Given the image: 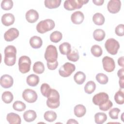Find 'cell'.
I'll return each mask as SVG.
<instances>
[{
    "mask_svg": "<svg viewBox=\"0 0 124 124\" xmlns=\"http://www.w3.org/2000/svg\"><path fill=\"white\" fill-rule=\"evenodd\" d=\"M86 112V108L84 106L81 104L76 105L74 107V114L77 117H83Z\"/></svg>",
    "mask_w": 124,
    "mask_h": 124,
    "instance_id": "7402d4cb",
    "label": "cell"
},
{
    "mask_svg": "<svg viewBox=\"0 0 124 124\" xmlns=\"http://www.w3.org/2000/svg\"><path fill=\"white\" fill-rule=\"evenodd\" d=\"M62 37V33L59 31H54L52 32L50 35V41L53 43H58L60 42Z\"/></svg>",
    "mask_w": 124,
    "mask_h": 124,
    "instance_id": "1f68e13d",
    "label": "cell"
},
{
    "mask_svg": "<svg viewBox=\"0 0 124 124\" xmlns=\"http://www.w3.org/2000/svg\"><path fill=\"white\" fill-rule=\"evenodd\" d=\"M74 79L76 83L78 85H81L85 82L86 80V75L83 72L78 71L75 74Z\"/></svg>",
    "mask_w": 124,
    "mask_h": 124,
    "instance_id": "603a6c76",
    "label": "cell"
},
{
    "mask_svg": "<svg viewBox=\"0 0 124 124\" xmlns=\"http://www.w3.org/2000/svg\"><path fill=\"white\" fill-rule=\"evenodd\" d=\"M7 121L10 124H20L21 123V120L20 116L16 113L11 112L7 115Z\"/></svg>",
    "mask_w": 124,
    "mask_h": 124,
    "instance_id": "ac0fdd59",
    "label": "cell"
},
{
    "mask_svg": "<svg viewBox=\"0 0 124 124\" xmlns=\"http://www.w3.org/2000/svg\"><path fill=\"white\" fill-rule=\"evenodd\" d=\"M107 119V115L103 112H97L94 115V121L97 124H102Z\"/></svg>",
    "mask_w": 124,
    "mask_h": 124,
    "instance_id": "83f0119b",
    "label": "cell"
},
{
    "mask_svg": "<svg viewBox=\"0 0 124 124\" xmlns=\"http://www.w3.org/2000/svg\"><path fill=\"white\" fill-rule=\"evenodd\" d=\"M30 44L33 48H39L41 47L43 41L41 37L37 36H33L30 39Z\"/></svg>",
    "mask_w": 124,
    "mask_h": 124,
    "instance_id": "d6986e66",
    "label": "cell"
},
{
    "mask_svg": "<svg viewBox=\"0 0 124 124\" xmlns=\"http://www.w3.org/2000/svg\"><path fill=\"white\" fill-rule=\"evenodd\" d=\"M121 2L119 0H110L107 5L108 12L112 14H116L119 12L121 9Z\"/></svg>",
    "mask_w": 124,
    "mask_h": 124,
    "instance_id": "7c38bea8",
    "label": "cell"
},
{
    "mask_svg": "<svg viewBox=\"0 0 124 124\" xmlns=\"http://www.w3.org/2000/svg\"><path fill=\"white\" fill-rule=\"evenodd\" d=\"M124 77L123 78H119V85H120V87L123 89L124 87Z\"/></svg>",
    "mask_w": 124,
    "mask_h": 124,
    "instance_id": "c3c4849f",
    "label": "cell"
},
{
    "mask_svg": "<svg viewBox=\"0 0 124 124\" xmlns=\"http://www.w3.org/2000/svg\"><path fill=\"white\" fill-rule=\"evenodd\" d=\"M26 82L28 85L32 87L36 86L39 82V78L35 74L28 76L26 78Z\"/></svg>",
    "mask_w": 124,
    "mask_h": 124,
    "instance_id": "44dd1931",
    "label": "cell"
},
{
    "mask_svg": "<svg viewBox=\"0 0 124 124\" xmlns=\"http://www.w3.org/2000/svg\"><path fill=\"white\" fill-rule=\"evenodd\" d=\"M55 24L51 19H46L39 22L36 25V30L40 33H44L54 29Z\"/></svg>",
    "mask_w": 124,
    "mask_h": 124,
    "instance_id": "3957f363",
    "label": "cell"
},
{
    "mask_svg": "<svg viewBox=\"0 0 124 124\" xmlns=\"http://www.w3.org/2000/svg\"><path fill=\"white\" fill-rule=\"evenodd\" d=\"M46 105L50 108L55 109L60 106V95L58 92L54 89H51V91L47 97Z\"/></svg>",
    "mask_w": 124,
    "mask_h": 124,
    "instance_id": "7a4b0ae2",
    "label": "cell"
},
{
    "mask_svg": "<svg viewBox=\"0 0 124 124\" xmlns=\"http://www.w3.org/2000/svg\"><path fill=\"white\" fill-rule=\"evenodd\" d=\"M31 65V60L28 56H22L19 58L18 61V68L21 73L25 74L29 72Z\"/></svg>",
    "mask_w": 124,
    "mask_h": 124,
    "instance_id": "52a82bcc",
    "label": "cell"
},
{
    "mask_svg": "<svg viewBox=\"0 0 124 124\" xmlns=\"http://www.w3.org/2000/svg\"><path fill=\"white\" fill-rule=\"evenodd\" d=\"M57 117V115L56 112L52 110L46 111L44 115V117L45 120L49 122H52L56 120Z\"/></svg>",
    "mask_w": 124,
    "mask_h": 124,
    "instance_id": "f546056e",
    "label": "cell"
},
{
    "mask_svg": "<svg viewBox=\"0 0 124 124\" xmlns=\"http://www.w3.org/2000/svg\"><path fill=\"white\" fill-rule=\"evenodd\" d=\"M44 57L48 62L52 63L57 61L58 52L55 46L50 45L47 46Z\"/></svg>",
    "mask_w": 124,
    "mask_h": 124,
    "instance_id": "277c9868",
    "label": "cell"
},
{
    "mask_svg": "<svg viewBox=\"0 0 124 124\" xmlns=\"http://www.w3.org/2000/svg\"><path fill=\"white\" fill-rule=\"evenodd\" d=\"M89 0H67L64 1L63 6L67 10L73 11L77 9H80Z\"/></svg>",
    "mask_w": 124,
    "mask_h": 124,
    "instance_id": "5b68a950",
    "label": "cell"
},
{
    "mask_svg": "<svg viewBox=\"0 0 124 124\" xmlns=\"http://www.w3.org/2000/svg\"><path fill=\"white\" fill-rule=\"evenodd\" d=\"M113 106L112 102L110 100H108L107 102L104 103L103 105L99 106V109L103 111H107L109 109H110Z\"/></svg>",
    "mask_w": 124,
    "mask_h": 124,
    "instance_id": "b9f144b4",
    "label": "cell"
},
{
    "mask_svg": "<svg viewBox=\"0 0 124 124\" xmlns=\"http://www.w3.org/2000/svg\"><path fill=\"white\" fill-rule=\"evenodd\" d=\"M59 50L62 55H67L71 51V45L67 42H64L59 46Z\"/></svg>",
    "mask_w": 124,
    "mask_h": 124,
    "instance_id": "4316f807",
    "label": "cell"
},
{
    "mask_svg": "<svg viewBox=\"0 0 124 124\" xmlns=\"http://www.w3.org/2000/svg\"><path fill=\"white\" fill-rule=\"evenodd\" d=\"M22 97L26 102L30 103L35 102L38 97L36 92L30 89H25L22 93Z\"/></svg>",
    "mask_w": 124,
    "mask_h": 124,
    "instance_id": "9c48e42d",
    "label": "cell"
},
{
    "mask_svg": "<svg viewBox=\"0 0 124 124\" xmlns=\"http://www.w3.org/2000/svg\"><path fill=\"white\" fill-rule=\"evenodd\" d=\"M124 56H122L121 57H120L118 60V64L122 67H124Z\"/></svg>",
    "mask_w": 124,
    "mask_h": 124,
    "instance_id": "7dc6e473",
    "label": "cell"
},
{
    "mask_svg": "<svg viewBox=\"0 0 124 124\" xmlns=\"http://www.w3.org/2000/svg\"><path fill=\"white\" fill-rule=\"evenodd\" d=\"M102 64L104 69L108 72H112L115 68L114 60L108 56H105L102 59Z\"/></svg>",
    "mask_w": 124,
    "mask_h": 124,
    "instance_id": "8fae6325",
    "label": "cell"
},
{
    "mask_svg": "<svg viewBox=\"0 0 124 124\" xmlns=\"http://www.w3.org/2000/svg\"><path fill=\"white\" fill-rule=\"evenodd\" d=\"M23 116L26 122H31L35 120L36 118L37 114L35 111L33 110H28L24 113Z\"/></svg>",
    "mask_w": 124,
    "mask_h": 124,
    "instance_id": "ffe728a7",
    "label": "cell"
},
{
    "mask_svg": "<svg viewBox=\"0 0 124 124\" xmlns=\"http://www.w3.org/2000/svg\"><path fill=\"white\" fill-rule=\"evenodd\" d=\"M105 46L108 53L114 55L117 53L120 48V45L119 42L115 39L109 38L106 41Z\"/></svg>",
    "mask_w": 124,
    "mask_h": 124,
    "instance_id": "8992f818",
    "label": "cell"
},
{
    "mask_svg": "<svg viewBox=\"0 0 124 124\" xmlns=\"http://www.w3.org/2000/svg\"><path fill=\"white\" fill-rule=\"evenodd\" d=\"M0 85L3 88L5 89L9 88L13 86L14 80L13 78L11 76L5 74L1 77L0 79Z\"/></svg>",
    "mask_w": 124,
    "mask_h": 124,
    "instance_id": "5bb4252c",
    "label": "cell"
},
{
    "mask_svg": "<svg viewBox=\"0 0 124 124\" xmlns=\"http://www.w3.org/2000/svg\"><path fill=\"white\" fill-rule=\"evenodd\" d=\"M15 16L11 13H6L1 16V22L5 26H9L14 23Z\"/></svg>",
    "mask_w": 124,
    "mask_h": 124,
    "instance_id": "e0dca14e",
    "label": "cell"
},
{
    "mask_svg": "<svg viewBox=\"0 0 124 124\" xmlns=\"http://www.w3.org/2000/svg\"><path fill=\"white\" fill-rule=\"evenodd\" d=\"M108 100V95L105 92H101L98 93L93 96V102L95 105L100 106L107 102Z\"/></svg>",
    "mask_w": 124,
    "mask_h": 124,
    "instance_id": "30bf717a",
    "label": "cell"
},
{
    "mask_svg": "<svg viewBox=\"0 0 124 124\" xmlns=\"http://www.w3.org/2000/svg\"><path fill=\"white\" fill-rule=\"evenodd\" d=\"M1 98L4 103L9 104L12 102L14 99V96L11 92L9 91H6L3 92L2 94Z\"/></svg>",
    "mask_w": 124,
    "mask_h": 124,
    "instance_id": "d6a6232c",
    "label": "cell"
},
{
    "mask_svg": "<svg viewBox=\"0 0 124 124\" xmlns=\"http://www.w3.org/2000/svg\"><path fill=\"white\" fill-rule=\"evenodd\" d=\"M115 32L119 36H123L124 35V25L122 24H119L115 29Z\"/></svg>",
    "mask_w": 124,
    "mask_h": 124,
    "instance_id": "7bdbcfd3",
    "label": "cell"
},
{
    "mask_svg": "<svg viewBox=\"0 0 124 124\" xmlns=\"http://www.w3.org/2000/svg\"><path fill=\"white\" fill-rule=\"evenodd\" d=\"M79 56L78 55V52L77 50H73L67 55V58L68 59V60L76 62L78 61L79 59Z\"/></svg>",
    "mask_w": 124,
    "mask_h": 124,
    "instance_id": "f35d334b",
    "label": "cell"
},
{
    "mask_svg": "<svg viewBox=\"0 0 124 124\" xmlns=\"http://www.w3.org/2000/svg\"><path fill=\"white\" fill-rule=\"evenodd\" d=\"M96 80L101 84H106L108 81V76L103 73H98L96 76Z\"/></svg>",
    "mask_w": 124,
    "mask_h": 124,
    "instance_id": "8d00e7d4",
    "label": "cell"
},
{
    "mask_svg": "<svg viewBox=\"0 0 124 124\" xmlns=\"http://www.w3.org/2000/svg\"><path fill=\"white\" fill-rule=\"evenodd\" d=\"M26 19L29 23H33L37 21L39 18L38 12L34 9H30L26 13Z\"/></svg>",
    "mask_w": 124,
    "mask_h": 124,
    "instance_id": "9a60e30c",
    "label": "cell"
},
{
    "mask_svg": "<svg viewBox=\"0 0 124 124\" xmlns=\"http://www.w3.org/2000/svg\"><path fill=\"white\" fill-rule=\"evenodd\" d=\"M106 33L105 31L101 29H97L94 30L93 32V37L95 40L97 41H101L105 37Z\"/></svg>",
    "mask_w": 124,
    "mask_h": 124,
    "instance_id": "cb8c5ba5",
    "label": "cell"
},
{
    "mask_svg": "<svg viewBox=\"0 0 124 124\" xmlns=\"http://www.w3.org/2000/svg\"><path fill=\"white\" fill-rule=\"evenodd\" d=\"M75 69L76 66L74 64L67 62L59 68V73L62 77H68L75 71Z\"/></svg>",
    "mask_w": 124,
    "mask_h": 124,
    "instance_id": "ba28073f",
    "label": "cell"
},
{
    "mask_svg": "<svg viewBox=\"0 0 124 124\" xmlns=\"http://www.w3.org/2000/svg\"><path fill=\"white\" fill-rule=\"evenodd\" d=\"M120 109L117 108H111L109 111V116L112 119H118Z\"/></svg>",
    "mask_w": 124,
    "mask_h": 124,
    "instance_id": "60d3db41",
    "label": "cell"
},
{
    "mask_svg": "<svg viewBox=\"0 0 124 124\" xmlns=\"http://www.w3.org/2000/svg\"><path fill=\"white\" fill-rule=\"evenodd\" d=\"M105 17L100 13H95L93 16V23L97 25L100 26L103 25L105 22Z\"/></svg>",
    "mask_w": 124,
    "mask_h": 124,
    "instance_id": "d4e9b609",
    "label": "cell"
},
{
    "mask_svg": "<svg viewBox=\"0 0 124 124\" xmlns=\"http://www.w3.org/2000/svg\"><path fill=\"white\" fill-rule=\"evenodd\" d=\"M104 2V0H93V2L96 5H102Z\"/></svg>",
    "mask_w": 124,
    "mask_h": 124,
    "instance_id": "bcb514c9",
    "label": "cell"
},
{
    "mask_svg": "<svg viewBox=\"0 0 124 124\" xmlns=\"http://www.w3.org/2000/svg\"><path fill=\"white\" fill-rule=\"evenodd\" d=\"M13 6V2L11 0H3L1 3V7L4 10H9Z\"/></svg>",
    "mask_w": 124,
    "mask_h": 124,
    "instance_id": "ab89813d",
    "label": "cell"
},
{
    "mask_svg": "<svg viewBox=\"0 0 124 124\" xmlns=\"http://www.w3.org/2000/svg\"><path fill=\"white\" fill-rule=\"evenodd\" d=\"M61 0H45L44 1L45 6L48 9L56 8L60 6Z\"/></svg>",
    "mask_w": 124,
    "mask_h": 124,
    "instance_id": "484cf974",
    "label": "cell"
},
{
    "mask_svg": "<svg viewBox=\"0 0 124 124\" xmlns=\"http://www.w3.org/2000/svg\"><path fill=\"white\" fill-rule=\"evenodd\" d=\"M40 90L42 94L45 97L47 98L51 91V88H50L49 85L48 84L45 83L41 85Z\"/></svg>",
    "mask_w": 124,
    "mask_h": 124,
    "instance_id": "74e56055",
    "label": "cell"
},
{
    "mask_svg": "<svg viewBox=\"0 0 124 124\" xmlns=\"http://www.w3.org/2000/svg\"><path fill=\"white\" fill-rule=\"evenodd\" d=\"M33 72L38 74H41L43 73L45 71V66L44 63L41 62H35L33 66Z\"/></svg>",
    "mask_w": 124,
    "mask_h": 124,
    "instance_id": "f1b7e54d",
    "label": "cell"
},
{
    "mask_svg": "<svg viewBox=\"0 0 124 124\" xmlns=\"http://www.w3.org/2000/svg\"><path fill=\"white\" fill-rule=\"evenodd\" d=\"M117 75L119 78L124 77V68H122L119 69L117 72Z\"/></svg>",
    "mask_w": 124,
    "mask_h": 124,
    "instance_id": "f6af8a7d",
    "label": "cell"
},
{
    "mask_svg": "<svg viewBox=\"0 0 124 124\" xmlns=\"http://www.w3.org/2000/svg\"><path fill=\"white\" fill-rule=\"evenodd\" d=\"M26 106L25 103L20 101H16L13 105L14 109L18 111H22L26 109Z\"/></svg>",
    "mask_w": 124,
    "mask_h": 124,
    "instance_id": "d590c367",
    "label": "cell"
},
{
    "mask_svg": "<svg viewBox=\"0 0 124 124\" xmlns=\"http://www.w3.org/2000/svg\"><path fill=\"white\" fill-rule=\"evenodd\" d=\"M66 123L67 124H78V123L76 120L71 119L68 120V121H67V122Z\"/></svg>",
    "mask_w": 124,
    "mask_h": 124,
    "instance_id": "681fc988",
    "label": "cell"
},
{
    "mask_svg": "<svg viewBox=\"0 0 124 124\" xmlns=\"http://www.w3.org/2000/svg\"><path fill=\"white\" fill-rule=\"evenodd\" d=\"M92 54L96 57H99L102 54V49L99 45H94L91 48Z\"/></svg>",
    "mask_w": 124,
    "mask_h": 124,
    "instance_id": "e575fe53",
    "label": "cell"
},
{
    "mask_svg": "<svg viewBox=\"0 0 124 124\" xmlns=\"http://www.w3.org/2000/svg\"><path fill=\"white\" fill-rule=\"evenodd\" d=\"M84 19V16L81 11H76L73 13L71 16L72 22L75 24H80L82 23Z\"/></svg>",
    "mask_w": 124,
    "mask_h": 124,
    "instance_id": "2e32d148",
    "label": "cell"
},
{
    "mask_svg": "<svg viewBox=\"0 0 124 124\" xmlns=\"http://www.w3.org/2000/svg\"><path fill=\"white\" fill-rule=\"evenodd\" d=\"M114 100L118 104L122 105L124 103V92L121 90H119L114 95Z\"/></svg>",
    "mask_w": 124,
    "mask_h": 124,
    "instance_id": "836d02e7",
    "label": "cell"
},
{
    "mask_svg": "<svg viewBox=\"0 0 124 124\" xmlns=\"http://www.w3.org/2000/svg\"><path fill=\"white\" fill-rule=\"evenodd\" d=\"M16 49L14 46L9 45L4 49V62L8 66L14 65L16 61Z\"/></svg>",
    "mask_w": 124,
    "mask_h": 124,
    "instance_id": "6da1fadb",
    "label": "cell"
},
{
    "mask_svg": "<svg viewBox=\"0 0 124 124\" xmlns=\"http://www.w3.org/2000/svg\"><path fill=\"white\" fill-rule=\"evenodd\" d=\"M58 66V62L57 61L54 62H52V63H50V62H47V68L49 70H54L57 68Z\"/></svg>",
    "mask_w": 124,
    "mask_h": 124,
    "instance_id": "ee69618b",
    "label": "cell"
},
{
    "mask_svg": "<svg viewBox=\"0 0 124 124\" xmlns=\"http://www.w3.org/2000/svg\"><path fill=\"white\" fill-rule=\"evenodd\" d=\"M19 36L18 30L15 28H12L7 30L4 34V38L7 42L14 40Z\"/></svg>",
    "mask_w": 124,
    "mask_h": 124,
    "instance_id": "4fadbf2b",
    "label": "cell"
},
{
    "mask_svg": "<svg viewBox=\"0 0 124 124\" xmlns=\"http://www.w3.org/2000/svg\"><path fill=\"white\" fill-rule=\"evenodd\" d=\"M96 84L92 80L88 81L84 86V91L88 94L92 93L95 90Z\"/></svg>",
    "mask_w": 124,
    "mask_h": 124,
    "instance_id": "4dcf8cb0",
    "label": "cell"
}]
</instances>
